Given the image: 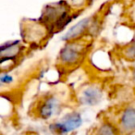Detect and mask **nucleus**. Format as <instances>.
<instances>
[{
    "label": "nucleus",
    "instance_id": "nucleus-1",
    "mask_svg": "<svg viewBox=\"0 0 135 135\" xmlns=\"http://www.w3.org/2000/svg\"><path fill=\"white\" fill-rule=\"evenodd\" d=\"M72 20L73 17L68 3L60 1L45 6L38 21L46 26L51 33L63 30Z\"/></svg>",
    "mask_w": 135,
    "mask_h": 135
},
{
    "label": "nucleus",
    "instance_id": "nucleus-2",
    "mask_svg": "<svg viewBox=\"0 0 135 135\" xmlns=\"http://www.w3.org/2000/svg\"><path fill=\"white\" fill-rule=\"evenodd\" d=\"M86 44L83 41L66 42L58 52L57 62L60 67L72 69L81 63L87 52Z\"/></svg>",
    "mask_w": 135,
    "mask_h": 135
},
{
    "label": "nucleus",
    "instance_id": "nucleus-3",
    "mask_svg": "<svg viewBox=\"0 0 135 135\" xmlns=\"http://www.w3.org/2000/svg\"><path fill=\"white\" fill-rule=\"evenodd\" d=\"M83 124V118L78 111H70L56 121L50 124V131L56 135H68L79 129Z\"/></svg>",
    "mask_w": 135,
    "mask_h": 135
},
{
    "label": "nucleus",
    "instance_id": "nucleus-4",
    "mask_svg": "<svg viewBox=\"0 0 135 135\" xmlns=\"http://www.w3.org/2000/svg\"><path fill=\"white\" fill-rule=\"evenodd\" d=\"M61 107L59 98L54 94H45L37 101L34 105L33 113L41 120H50L58 112Z\"/></svg>",
    "mask_w": 135,
    "mask_h": 135
},
{
    "label": "nucleus",
    "instance_id": "nucleus-5",
    "mask_svg": "<svg viewBox=\"0 0 135 135\" xmlns=\"http://www.w3.org/2000/svg\"><path fill=\"white\" fill-rule=\"evenodd\" d=\"M25 49H26L25 45H23L20 40H11L1 45L0 61L1 64L8 62V69L7 71H9L10 69L13 68V66L19 61L21 56L25 52Z\"/></svg>",
    "mask_w": 135,
    "mask_h": 135
},
{
    "label": "nucleus",
    "instance_id": "nucleus-6",
    "mask_svg": "<svg viewBox=\"0 0 135 135\" xmlns=\"http://www.w3.org/2000/svg\"><path fill=\"white\" fill-rule=\"evenodd\" d=\"M48 34H50L49 30L39 21L25 22L21 28V37L30 45H40Z\"/></svg>",
    "mask_w": 135,
    "mask_h": 135
},
{
    "label": "nucleus",
    "instance_id": "nucleus-7",
    "mask_svg": "<svg viewBox=\"0 0 135 135\" xmlns=\"http://www.w3.org/2000/svg\"><path fill=\"white\" fill-rule=\"evenodd\" d=\"M94 21L95 19L94 16L85 17L80 20L75 24L72 25L70 29H68L67 32L61 37V40L66 43V42L78 41V40L83 39L86 34H89V32H91V28H92Z\"/></svg>",
    "mask_w": 135,
    "mask_h": 135
},
{
    "label": "nucleus",
    "instance_id": "nucleus-8",
    "mask_svg": "<svg viewBox=\"0 0 135 135\" xmlns=\"http://www.w3.org/2000/svg\"><path fill=\"white\" fill-rule=\"evenodd\" d=\"M117 126L122 135L135 133V107L127 105L118 113Z\"/></svg>",
    "mask_w": 135,
    "mask_h": 135
},
{
    "label": "nucleus",
    "instance_id": "nucleus-9",
    "mask_svg": "<svg viewBox=\"0 0 135 135\" xmlns=\"http://www.w3.org/2000/svg\"><path fill=\"white\" fill-rule=\"evenodd\" d=\"M104 98V92L101 87L96 84H89L83 88L78 95V100L83 107H96L100 105Z\"/></svg>",
    "mask_w": 135,
    "mask_h": 135
},
{
    "label": "nucleus",
    "instance_id": "nucleus-10",
    "mask_svg": "<svg viewBox=\"0 0 135 135\" xmlns=\"http://www.w3.org/2000/svg\"><path fill=\"white\" fill-rule=\"evenodd\" d=\"M94 135H122L115 122L109 119H103L96 127Z\"/></svg>",
    "mask_w": 135,
    "mask_h": 135
},
{
    "label": "nucleus",
    "instance_id": "nucleus-11",
    "mask_svg": "<svg viewBox=\"0 0 135 135\" xmlns=\"http://www.w3.org/2000/svg\"><path fill=\"white\" fill-rule=\"evenodd\" d=\"M120 55L126 61L135 63V37L122 47Z\"/></svg>",
    "mask_w": 135,
    "mask_h": 135
},
{
    "label": "nucleus",
    "instance_id": "nucleus-12",
    "mask_svg": "<svg viewBox=\"0 0 135 135\" xmlns=\"http://www.w3.org/2000/svg\"><path fill=\"white\" fill-rule=\"evenodd\" d=\"M15 81V78L13 75L9 73V71H4L1 72L0 75V83L1 86H8V85L12 84Z\"/></svg>",
    "mask_w": 135,
    "mask_h": 135
},
{
    "label": "nucleus",
    "instance_id": "nucleus-13",
    "mask_svg": "<svg viewBox=\"0 0 135 135\" xmlns=\"http://www.w3.org/2000/svg\"><path fill=\"white\" fill-rule=\"evenodd\" d=\"M131 76H132V81L135 83V63L132 66V72H131Z\"/></svg>",
    "mask_w": 135,
    "mask_h": 135
},
{
    "label": "nucleus",
    "instance_id": "nucleus-14",
    "mask_svg": "<svg viewBox=\"0 0 135 135\" xmlns=\"http://www.w3.org/2000/svg\"><path fill=\"white\" fill-rule=\"evenodd\" d=\"M132 135H135V133H133V134H132Z\"/></svg>",
    "mask_w": 135,
    "mask_h": 135
},
{
    "label": "nucleus",
    "instance_id": "nucleus-15",
    "mask_svg": "<svg viewBox=\"0 0 135 135\" xmlns=\"http://www.w3.org/2000/svg\"><path fill=\"white\" fill-rule=\"evenodd\" d=\"M32 135H36V134H32Z\"/></svg>",
    "mask_w": 135,
    "mask_h": 135
}]
</instances>
